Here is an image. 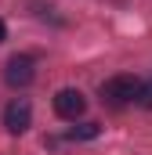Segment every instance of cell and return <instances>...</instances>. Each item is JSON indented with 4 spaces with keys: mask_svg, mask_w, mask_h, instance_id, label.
Instances as JSON below:
<instances>
[{
    "mask_svg": "<svg viewBox=\"0 0 152 155\" xmlns=\"http://www.w3.org/2000/svg\"><path fill=\"white\" fill-rule=\"evenodd\" d=\"M36 76V69H33V58L29 54H15L11 61H7V69H4V79L11 83V87H29Z\"/></svg>",
    "mask_w": 152,
    "mask_h": 155,
    "instance_id": "4",
    "label": "cell"
},
{
    "mask_svg": "<svg viewBox=\"0 0 152 155\" xmlns=\"http://www.w3.org/2000/svg\"><path fill=\"white\" fill-rule=\"evenodd\" d=\"M54 112H58L62 119H73V123H76V119L87 112V101H83V94H80V90L65 87V90H58V94H54Z\"/></svg>",
    "mask_w": 152,
    "mask_h": 155,
    "instance_id": "3",
    "label": "cell"
},
{
    "mask_svg": "<svg viewBox=\"0 0 152 155\" xmlns=\"http://www.w3.org/2000/svg\"><path fill=\"white\" fill-rule=\"evenodd\" d=\"M69 137H80V141H87V137H98V123H80V126H73L69 130Z\"/></svg>",
    "mask_w": 152,
    "mask_h": 155,
    "instance_id": "5",
    "label": "cell"
},
{
    "mask_svg": "<svg viewBox=\"0 0 152 155\" xmlns=\"http://www.w3.org/2000/svg\"><path fill=\"white\" fill-rule=\"evenodd\" d=\"M29 123H33V105H29L26 97H15V101L4 108V126H7L11 134H26Z\"/></svg>",
    "mask_w": 152,
    "mask_h": 155,
    "instance_id": "2",
    "label": "cell"
},
{
    "mask_svg": "<svg viewBox=\"0 0 152 155\" xmlns=\"http://www.w3.org/2000/svg\"><path fill=\"white\" fill-rule=\"evenodd\" d=\"M138 90L141 83L134 76H112L102 83V97H109L112 105H127V101H138Z\"/></svg>",
    "mask_w": 152,
    "mask_h": 155,
    "instance_id": "1",
    "label": "cell"
},
{
    "mask_svg": "<svg viewBox=\"0 0 152 155\" xmlns=\"http://www.w3.org/2000/svg\"><path fill=\"white\" fill-rule=\"evenodd\" d=\"M138 105H141V108H152V79L141 83V90H138Z\"/></svg>",
    "mask_w": 152,
    "mask_h": 155,
    "instance_id": "6",
    "label": "cell"
},
{
    "mask_svg": "<svg viewBox=\"0 0 152 155\" xmlns=\"http://www.w3.org/2000/svg\"><path fill=\"white\" fill-rule=\"evenodd\" d=\"M4 40H7V25L0 22V43H4Z\"/></svg>",
    "mask_w": 152,
    "mask_h": 155,
    "instance_id": "7",
    "label": "cell"
}]
</instances>
